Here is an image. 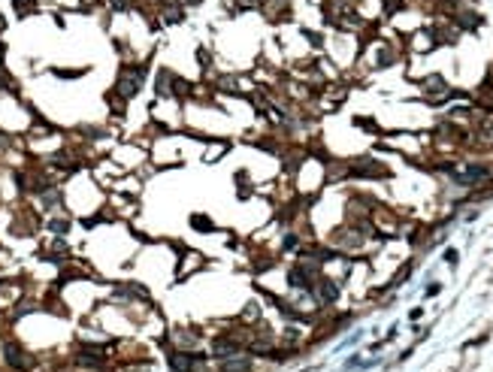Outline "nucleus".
Listing matches in <instances>:
<instances>
[{"mask_svg":"<svg viewBox=\"0 0 493 372\" xmlns=\"http://www.w3.org/2000/svg\"><path fill=\"white\" fill-rule=\"evenodd\" d=\"M139 85H142V76H139V73H130V76H124V79L118 82V91L124 94V97H133L139 91Z\"/></svg>","mask_w":493,"mask_h":372,"instance_id":"nucleus-1","label":"nucleus"},{"mask_svg":"<svg viewBox=\"0 0 493 372\" xmlns=\"http://www.w3.org/2000/svg\"><path fill=\"white\" fill-rule=\"evenodd\" d=\"M182 18V9L179 6H166V21H179Z\"/></svg>","mask_w":493,"mask_h":372,"instance_id":"nucleus-2","label":"nucleus"},{"mask_svg":"<svg viewBox=\"0 0 493 372\" xmlns=\"http://www.w3.org/2000/svg\"><path fill=\"white\" fill-rule=\"evenodd\" d=\"M194 227H197V230H206V227L212 230V224H206V221H200V215H194Z\"/></svg>","mask_w":493,"mask_h":372,"instance_id":"nucleus-3","label":"nucleus"}]
</instances>
